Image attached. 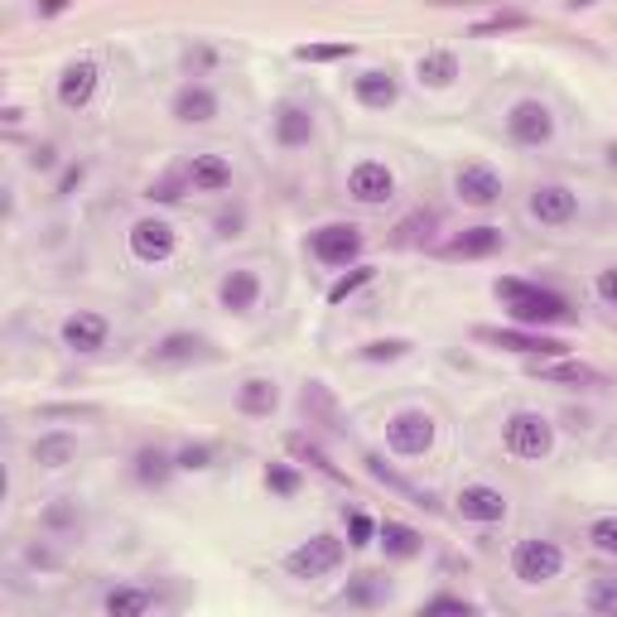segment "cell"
<instances>
[{
    "label": "cell",
    "instance_id": "cell-44",
    "mask_svg": "<svg viewBox=\"0 0 617 617\" xmlns=\"http://www.w3.org/2000/svg\"><path fill=\"white\" fill-rule=\"evenodd\" d=\"M593 289H599L603 305L617 309V266H608V271H599V280H593Z\"/></svg>",
    "mask_w": 617,
    "mask_h": 617
},
{
    "label": "cell",
    "instance_id": "cell-2",
    "mask_svg": "<svg viewBox=\"0 0 617 617\" xmlns=\"http://www.w3.org/2000/svg\"><path fill=\"white\" fill-rule=\"evenodd\" d=\"M502 444H507L511 458L535 464V458H550V448H555V424L535 410H516L507 420V430H502Z\"/></svg>",
    "mask_w": 617,
    "mask_h": 617
},
{
    "label": "cell",
    "instance_id": "cell-11",
    "mask_svg": "<svg viewBox=\"0 0 617 617\" xmlns=\"http://www.w3.org/2000/svg\"><path fill=\"white\" fill-rule=\"evenodd\" d=\"M454 188L468 208H492L502 198V178L492 164H464V170L454 174Z\"/></svg>",
    "mask_w": 617,
    "mask_h": 617
},
{
    "label": "cell",
    "instance_id": "cell-1",
    "mask_svg": "<svg viewBox=\"0 0 617 617\" xmlns=\"http://www.w3.org/2000/svg\"><path fill=\"white\" fill-rule=\"evenodd\" d=\"M497 299L507 305V313L521 329H550V323H575V309H569L565 295H555V289H541L531 285V280H516V275H502L497 285Z\"/></svg>",
    "mask_w": 617,
    "mask_h": 617
},
{
    "label": "cell",
    "instance_id": "cell-49",
    "mask_svg": "<svg viewBox=\"0 0 617 617\" xmlns=\"http://www.w3.org/2000/svg\"><path fill=\"white\" fill-rule=\"evenodd\" d=\"M29 164H35V170H53V150L49 145H39V150L29 155Z\"/></svg>",
    "mask_w": 617,
    "mask_h": 617
},
{
    "label": "cell",
    "instance_id": "cell-7",
    "mask_svg": "<svg viewBox=\"0 0 617 617\" xmlns=\"http://www.w3.org/2000/svg\"><path fill=\"white\" fill-rule=\"evenodd\" d=\"M478 343H492L502 353H521V357H565L569 353L559 338H545V333H531V329H478Z\"/></svg>",
    "mask_w": 617,
    "mask_h": 617
},
{
    "label": "cell",
    "instance_id": "cell-26",
    "mask_svg": "<svg viewBox=\"0 0 617 617\" xmlns=\"http://www.w3.org/2000/svg\"><path fill=\"white\" fill-rule=\"evenodd\" d=\"M174 468H178V458H170L164 448H140L136 454V478L145 482V488H164Z\"/></svg>",
    "mask_w": 617,
    "mask_h": 617
},
{
    "label": "cell",
    "instance_id": "cell-33",
    "mask_svg": "<svg viewBox=\"0 0 617 617\" xmlns=\"http://www.w3.org/2000/svg\"><path fill=\"white\" fill-rule=\"evenodd\" d=\"M353 44L347 39H338V44H299L295 49V59L299 63H338V59H353Z\"/></svg>",
    "mask_w": 617,
    "mask_h": 617
},
{
    "label": "cell",
    "instance_id": "cell-38",
    "mask_svg": "<svg viewBox=\"0 0 617 617\" xmlns=\"http://www.w3.org/2000/svg\"><path fill=\"white\" fill-rule=\"evenodd\" d=\"M184 184H188V174H170V178H160V184H150V203H178L184 198Z\"/></svg>",
    "mask_w": 617,
    "mask_h": 617
},
{
    "label": "cell",
    "instance_id": "cell-29",
    "mask_svg": "<svg viewBox=\"0 0 617 617\" xmlns=\"http://www.w3.org/2000/svg\"><path fill=\"white\" fill-rule=\"evenodd\" d=\"M155 608V593L150 589H116V593H107V613L111 617H140V613H150Z\"/></svg>",
    "mask_w": 617,
    "mask_h": 617
},
{
    "label": "cell",
    "instance_id": "cell-30",
    "mask_svg": "<svg viewBox=\"0 0 617 617\" xmlns=\"http://www.w3.org/2000/svg\"><path fill=\"white\" fill-rule=\"evenodd\" d=\"M73 454H77V440H73V434H44V440L35 444V458H39L44 468H63Z\"/></svg>",
    "mask_w": 617,
    "mask_h": 617
},
{
    "label": "cell",
    "instance_id": "cell-39",
    "mask_svg": "<svg viewBox=\"0 0 617 617\" xmlns=\"http://www.w3.org/2000/svg\"><path fill=\"white\" fill-rule=\"evenodd\" d=\"M507 29H526V15H492V20H482V25L468 29V35L488 39V35H507Z\"/></svg>",
    "mask_w": 617,
    "mask_h": 617
},
{
    "label": "cell",
    "instance_id": "cell-31",
    "mask_svg": "<svg viewBox=\"0 0 617 617\" xmlns=\"http://www.w3.org/2000/svg\"><path fill=\"white\" fill-rule=\"evenodd\" d=\"M372 280H377V266H353V271L338 275V280L329 285V305H343V299H353L357 289L372 285Z\"/></svg>",
    "mask_w": 617,
    "mask_h": 617
},
{
    "label": "cell",
    "instance_id": "cell-34",
    "mask_svg": "<svg viewBox=\"0 0 617 617\" xmlns=\"http://www.w3.org/2000/svg\"><path fill=\"white\" fill-rule=\"evenodd\" d=\"M434 222H440V218H434L430 208L410 212V218L396 227V246H415V242H424V237H430V227H434Z\"/></svg>",
    "mask_w": 617,
    "mask_h": 617
},
{
    "label": "cell",
    "instance_id": "cell-42",
    "mask_svg": "<svg viewBox=\"0 0 617 617\" xmlns=\"http://www.w3.org/2000/svg\"><path fill=\"white\" fill-rule=\"evenodd\" d=\"M424 613H454V617H473L478 608H473V603H468V599H454V593H440V599H430V603H424Z\"/></svg>",
    "mask_w": 617,
    "mask_h": 617
},
{
    "label": "cell",
    "instance_id": "cell-45",
    "mask_svg": "<svg viewBox=\"0 0 617 617\" xmlns=\"http://www.w3.org/2000/svg\"><path fill=\"white\" fill-rule=\"evenodd\" d=\"M242 208H232V212H222V218H218V237H237V232H242Z\"/></svg>",
    "mask_w": 617,
    "mask_h": 617
},
{
    "label": "cell",
    "instance_id": "cell-40",
    "mask_svg": "<svg viewBox=\"0 0 617 617\" xmlns=\"http://www.w3.org/2000/svg\"><path fill=\"white\" fill-rule=\"evenodd\" d=\"M372 535H377V521H372L367 511H353V516H347V545L362 550V545H372Z\"/></svg>",
    "mask_w": 617,
    "mask_h": 617
},
{
    "label": "cell",
    "instance_id": "cell-4",
    "mask_svg": "<svg viewBox=\"0 0 617 617\" xmlns=\"http://www.w3.org/2000/svg\"><path fill=\"white\" fill-rule=\"evenodd\" d=\"M386 444H391V454H400V458L430 454V444H434V415H424V410L391 415V420H386Z\"/></svg>",
    "mask_w": 617,
    "mask_h": 617
},
{
    "label": "cell",
    "instance_id": "cell-9",
    "mask_svg": "<svg viewBox=\"0 0 617 617\" xmlns=\"http://www.w3.org/2000/svg\"><path fill=\"white\" fill-rule=\"evenodd\" d=\"M507 131L516 145H550L555 140V116H550L545 102H535V97H526V102L511 107L507 116Z\"/></svg>",
    "mask_w": 617,
    "mask_h": 617
},
{
    "label": "cell",
    "instance_id": "cell-43",
    "mask_svg": "<svg viewBox=\"0 0 617 617\" xmlns=\"http://www.w3.org/2000/svg\"><path fill=\"white\" fill-rule=\"evenodd\" d=\"M178 468H184V473H198V468H208L212 464V448L208 444H188V448H178Z\"/></svg>",
    "mask_w": 617,
    "mask_h": 617
},
{
    "label": "cell",
    "instance_id": "cell-35",
    "mask_svg": "<svg viewBox=\"0 0 617 617\" xmlns=\"http://www.w3.org/2000/svg\"><path fill=\"white\" fill-rule=\"evenodd\" d=\"M583 603H589V613H599V617H617V579H599Z\"/></svg>",
    "mask_w": 617,
    "mask_h": 617
},
{
    "label": "cell",
    "instance_id": "cell-47",
    "mask_svg": "<svg viewBox=\"0 0 617 617\" xmlns=\"http://www.w3.org/2000/svg\"><path fill=\"white\" fill-rule=\"evenodd\" d=\"M77 184H83V164H73V170H63V178H59V198H69Z\"/></svg>",
    "mask_w": 617,
    "mask_h": 617
},
{
    "label": "cell",
    "instance_id": "cell-36",
    "mask_svg": "<svg viewBox=\"0 0 617 617\" xmlns=\"http://www.w3.org/2000/svg\"><path fill=\"white\" fill-rule=\"evenodd\" d=\"M266 488H271L275 497H295V492H299V473L289 464H271V468H266Z\"/></svg>",
    "mask_w": 617,
    "mask_h": 617
},
{
    "label": "cell",
    "instance_id": "cell-14",
    "mask_svg": "<svg viewBox=\"0 0 617 617\" xmlns=\"http://www.w3.org/2000/svg\"><path fill=\"white\" fill-rule=\"evenodd\" d=\"M458 516H464V521L492 526V521H502V516H507V497H502L497 488H488V482H473V488L458 492Z\"/></svg>",
    "mask_w": 617,
    "mask_h": 617
},
{
    "label": "cell",
    "instance_id": "cell-18",
    "mask_svg": "<svg viewBox=\"0 0 617 617\" xmlns=\"http://www.w3.org/2000/svg\"><path fill=\"white\" fill-rule=\"evenodd\" d=\"M218 299H222V309L227 313H251L256 299H261V275L256 271H232L218 285Z\"/></svg>",
    "mask_w": 617,
    "mask_h": 617
},
{
    "label": "cell",
    "instance_id": "cell-37",
    "mask_svg": "<svg viewBox=\"0 0 617 617\" xmlns=\"http://www.w3.org/2000/svg\"><path fill=\"white\" fill-rule=\"evenodd\" d=\"M589 541H593V550H603V555H617V516H599V521L589 526Z\"/></svg>",
    "mask_w": 617,
    "mask_h": 617
},
{
    "label": "cell",
    "instance_id": "cell-6",
    "mask_svg": "<svg viewBox=\"0 0 617 617\" xmlns=\"http://www.w3.org/2000/svg\"><path fill=\"white\" fill-rule=\"evenodd\" d=\"M309 251L319 256L323 266H353L362 256V232L353 222H329V227L309 232Z\"/></svg>",
    "mask_w": 617,
    "mask_h": 617
},
{
    "label": "cell",
    "instance_id": "cell-41",
    "mask_svg": "<svg viewBox=\"0 0 617 617\" xmlns=\"http://www.w3.org/2000/svg\"><path fill=\"white\" fill-rule=\"evenodd\" d=\"M406 353H410V343H400V338L367 343V347H362V357H367V362H396V357H406Z\"/></svg>",
    "mask_w": 617,
    "mask_h": 617
},
{
    "label": "cell",
    "instance_id": "cell-50",
    "mask_svg": "<svg viewBox=\"0 0 617 617\" xmlns=\"http://www.w3.org/2000/svg\"><path fill=\"white\" fill-rule=\"evenodd\" d=\"M608 164H613V170H617V145H613V150H608Z\"/></svg>",
    "mask_w": 617,
    "mask_h": 617
},
{
    "label": "cell",
    "instance_id": "cell-28",
    "mask_svg": "<svg viewBox=\"0 0 617 617\" xmlns=\"http://www.w3.org/2000/svg\"><path fill=\"white\" fill-rule=\"evenodd\" d=\"M353 608H372V603H386L391 599V583L381 579V575H357L353 583H347V593H343Z\"/></svg>",
    "mask_w": 617,
    "mask_h": 617
},
{
    "label": "cell",
    "instance_id": "cell-15",
    "mask_svg": "<svg viewBox=\"0 0 617 617\" xmlns=\"http://www.w3.org/2000/svg\"><path fill=\"white\" fill-rule=\"evenodd\" d=\"M111 338V323L102 313H87L77 309L69 323H63V347H73V353H97V347H107Z\"/></svg>",
    "mask_w": 617,
    "mask_h": 617
},
{
    "label": "cell",
    "instance_id": "cell-10",
    "mask_svg": "<svg viewBox=\"0 0 617 617\" xmlns=\"http://www.w3.org/2000/svg\"><path fill=\"white\" fill-rule=\"evenodd\" d=\"M131 256L145 266H160L174 256V227L164 218H140L136 227H131Z\"/></svg>",
    "mask_w": 617,
    "mask_h": 617
},
{
    "label": "cell",
    "instance_id": "cell-23",
    "mask_svg": "<svg viewBox=\"0 0 617 617\" xmlns=\"http://www.w3.org/2000/svg\"><path fill=\"white\" fill-rule=\"evenodd\" d=\"M237 406H242V415H271V410L280 406V391H275V381H266V377L242 381V391H237Z\"/></svg>",
    "mask_w": 617,
    "mask_h": 617
},
{
    "label": "cell",
    "instance_id": "cell-32",
    "mask_svg": "<svg viewBox=\"0 0 617 617\" xmlns=\"http://www.w3.org/2000/svg\"><path fill=\"white\" fill-rule=\"evenodd\" d=\"M289 454H295V458H305V464H313V468H319V473L323 478H333V482H343V473H338V464H329V454H323V448L319 444H309L305 440V434H289Z\"/></svg>",
    "mask_w": 617,
    "mask_h": 617
},
{
    "label": "cell",
    "instance_id": "cell-22",
    "mask_svg": "<svg viewBox=\"0 0 617 617\" xmlns=\"http://www.w3.org/2000/svg\"><path fill=\"white\" fill-rule=\"evenodd\" d=\"M377 535H381V545H386L391 559H415L424 550V535L415 531V526H406V521H381Z\"/></svg>",
    "mask_w": 617,
    "mask_h": 617
},
{
    "label": "cell",
    "instance_id": "cell-20",
    "mask_svg": "<svg viewBox=\"0 0 617 617\" xmlns=\"http://www.w3.org/2000/svg\"><path fill=\"white\" fill-rule=\"evenodd\" d=\"M275 140L285 145V150H299V145L313 140V116L299 102H285L275 111Z\"/></svg>",
    "mask_w": 617,
    "mask_h": 617
},
{
    "label": "cell",
    "instance_id": "cell-19",
    "mask_svg": "<svg viewBox=\"0 0 617 617\" xmlns=\"http://www.w3.org/2000/svg\"><path fill=\"white\" fill-rule=\"evenodd\" d=\"M174 116L184 121V126H203V121H212V116H218V97H212V87H203V83L178 87Z\"/></svg>",
    "mask_w": 617,
    "mask_h": 617
},
{
    "label": "cell",
    "instance_id": "cell-13",
    "mask_svg": "<svg viewBox=\"0 0 617 617\" xmlns=\"http://www.w3.org/2000/svg\"><path fill=\"white\" fill-rule=\"evenodd\" d=\"M575 212H579V198L559 184H545L531 194V218L545 222V227H565V222H575Z\"/></svg>",
    "mask_w": 617,
    "mask_h": 617
},
{
    "label": "cell",
    "instance_id": "cell-51",
    "mask_svg": "<svg viewBox=\"0 0 617 617\" xmlns=\"http://www.w3.org/2000/svg\"><path fill=\"white\" fill-rule=\"evenodd\" d=\"M569 5H575V10H583V5H593V0H569Z\"/></svg>",
    "mask_w": 617,
    "mask_h": 617
},
{
    "label": "cell",
    "instance_id": "cell-21",
    "mask_svg": "<svg viewBox=\"0 0 617 617\" xmlns=\"http://www.w3.org/2000/svg\"><path fill=\"white\" fill-rule=\"evenodd\" d=\"M353 92H357V102H362V107L386 111V107H396L400 87H396V77H391V73H362L353 83Z\"/></svg>",
    "mask_w": 617,
    "mask_h": 617
},
{
    "label": "cell",
    "instance_id": "cell-24",
    "mask_svg": "<svg viewBox=\"0 0 617 617\" xmlns=\"http://www.w3.org/2000/svg\"><path fill=\"white\" fill-rule=\"evenodd\" d=\"M194 357H208V343L198 333H170L160 347H155V362H194Z\"/></svg>",
    "mask_w": 617,
    "mask_h": 617
},
{
    "label": "cell",
    "instance_id": "cell-5",
    "mask_svg": "<svg viewBox=\"0 0 617 617\" xmlns=\"http://www.w3.org/2000/svg\"><path fill=\"white\" fill-rule=\"evenodd\" d=\"M565 569V550L555 541H521L511 550V575L521 583H550Z\"/></svg>",
    "mask_w": 617,
    "mask_h": 617
},
{
    "label": "cell",
    "instance_id": "cell-25",
    "mask_svg": "<svg viewBox=\"0 0 617 617\" xmlns=\"http://www.w3.org/2000/svg\"><path fill=\"white\" fill-rule=\"evenodd\" d=\"M415 73H420L424 87H448L458 77V59L448 49H430L420 63H415Z\"/></svg>",
    "mask_w": 617,
    "mask_h": 617
},
{
    "label": "cell",
    "instance_id": "cell-16",
    "mask_svg": "<svg viewBox=\"0 0 617 617\" xmlns=\"http://www.w3.org/2000/svg\"><path fill=\"white\" fill-rule=\"evenodd\" d=\"M492 251H502V227H488V222L444 242V256H454V261H478V256H492Z\"/></svg>",
    "mask_w": 617,
    "mask_h": 617
},
{
    "label": "cell",
    "instance_id": "cell-17",
    "mask_svg": "<svg viewBox=\"0 0 617 617\" xmlns=\"http://www.w3.org/2000/svg\"><path fill=\"white\" fill-rule=\"evenodd\" d=\"M184 174H188V188H194V194H222V188L232 184V164L222 160V155H194Z\"/></svg>",
    "mask_w": 617,
    "mask_h": 617
},
{
    "label": "cell",
    "instance_id": "cell-8",
    "mask_svg": "<svg viewBox=\"0 0 617 617\" xmlns=\"http://www.w3.org/2000/svg\"><path fill=\"white\" fill-rule=\"evenodd\" d=\"M347 194H353L362 208H381V203L396 198V174H391L381 160H362L353 174H347Z\"/></svg>",
    "mask_w": 617,
    "mask_h": 617
},
{
    "label": "cell",
    "instance_id": "cell-48",
    "mask_svg": "<svg viewBox=\"0 0 617 617\" xmlns=\"http://www.w3.org/2000/svg\"><path fill=\"white\" fill-rule=\"evenodd\" d=\"M73 5V0H35V10H39V15L44 20H53V15H63V10H69Z\"/></svg>",
    "mask_w": 617,
    "mask_h": 617
},
{
    "label": "cell",
    "instance_id": "cell-46",
    "mask_svg": "<svg viewBox=\"0 0 617 617\" xmlns=\"http://www.w3.org/2000/svg\"><path fill=\"white\" fill-rule=\"evenodd\" d=\"M44 526H59V531L63 526H77V511L73 507H49L44 511Z\"/></svg>",
    "mask_w": 617,
    "mask_h": 617
},
{
    "label": "cell",
    "instance_id": "cell-27",
    "mask_svg": "<svg viewBox=\"0 0 617 617\" xmlns=\"http://www.w3.org/2000/svg\"><path fill=\"white\" fill-rule=\"evenodd\" d=\"M541 381H565V386H603V377L593 372V367H583V362H535L531 367Z\"/></svg>",
    "mask_w": 617,
    "mask_h": 617
},
{
    "label": "cell",
    "instance_id": "cell-12",
    "mask_svg": "<svg viewBox=\"0 0 617 617\" xmlns=\"http://www.w3.org/2000/svg\"><path fill=\"white\" fill-rule=\"evenodd\" d=\"M97 77H102V69H97L92 59L69 63L63 77H59V102L69 107V111H83L87 102H92V92H97Z\"/></svg>",
    "mask_w": 617,
    "mask_h": 617
},
{
    "label": "cell",
    "instance_id": "cell-3",
    "mask_svg": "<svg viewBox=\"0 0 617 617\" xmlns=\"http://www.w3.org/2000/svg\"><path fill=\"white\" fill-rule=\"evenodd\" d=\"M343 565V541L338 535H309L305 545H295L285 555V569L295 579H323Z\"/></svg>",
    "mask_w": 617,
    "mask_h": 617
}]
</instances>
